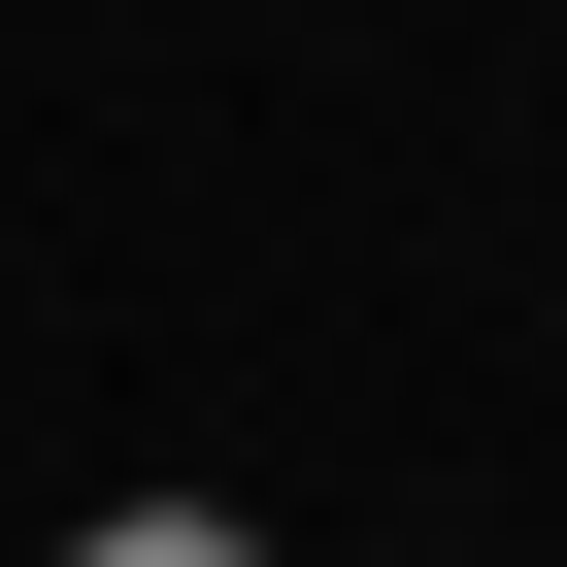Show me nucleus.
I'll return each instance as SVG.
<instances>
[{
	"label": "nucleus",
	"instance_id": "obj_1",
	"mask_svg": "<svg viewBox=\"0 0 567 567\" xmlns=\"http://www.w3.org/2000/svg\"><path fill=\"white\" fill-rule=\"evenodd\" d=\"M68 567H267V534H234V501H101Z\"/></svg>",
	"mask_w": 567,
	"mask_h": 567
}]
</instances>
